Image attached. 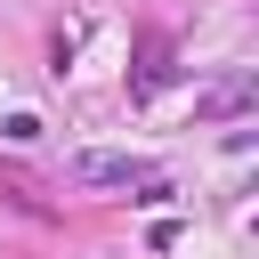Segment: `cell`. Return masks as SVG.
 I'll use <instances>...</instances> for the list:
<instances>
[{
    "label": "cell",
    "instance_id": "1",
    "mask_svg": "<svg viewBox=\"0 0 259 259\" xmlns=\"http://www.w3.org/2000/svg\"><path fill=\"white\" fill-rule=\"evenodd\" d=\"M73 178H81V186H154V162H146V154H105V146H89V154H73Z\"/></svg>",
    "mask_w": 259,
    "mask_h": 259
},
{
    "label": "cell",
    "instance_id": "2",
    "mask_svg": "<svg viewBox=\"0 0 259 259\" xmlns=\"http://www.w3.org/2000/svg\"><path fill=\"white\" fill-rule=\"evenodd\" d=\"M243 105H251V81H243V73H235V81H219V89L202 97V113H210V121H227V113H243Z\"/></svg>",
    "mask_w": 259,
    "mask_h": 259
}]
</instances>
